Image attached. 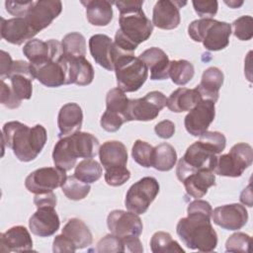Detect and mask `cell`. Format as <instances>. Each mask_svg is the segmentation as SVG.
Segmentation results:
<instances>
[{
  "label": "cell",
  "instance_id": "d6a6232c",
  "mask_svg": "<svg viewBox=\"0 0 253 253\" xmlns=\"http://www.w3.org/2000/svg\"><path fill=\"white\" fill-rule=\"evenodd\" d=\"M63 55L68 59L85 57L86 41L82 34L73 32L64 36L61 42Z\"/></svg>",
  "mask_w": 253,
  "mask_h": 253
},
{
  "label": "cell",
  "instance_id": "b9f144b4",
  "mask_svg": "<svg viewBox=\"0 0 253 253\" xmlns=\"http://www.w3.org/2000/svg\"><path fill=\"white\" fill-rule=\"evenodd\" d=\"M97 252L104 253V252H125L126 247L124 241L121 237L111 233L107 234L105 237L99 240L97 243Z\"/></svg>",
  "mask_w": 253,
  "mask_h": 253
},
{
  "label": "cell",
  "instance_id": "44dd1931",
  "mask_svg": "<svg viewBox=\"0 0 253 253\" xmlns=\"http://www.w3.org/2000/svg\"><path fill=\"white\" fill-rule=\"evenodd\" d=\"M1 37L8 42L20 45L26 41H31L37 35L25 18H1Z\"/></svg>",
  "mask_w": 253,
  "mask_h": 253
},
{
  "label": "cell",
  "instance_id": "f1b7e54d",
  "mask_svg": "<svg viewBox=\"0 0 253 253\" xmlns=\"http://www.w3.org/2000/svg\"><path fill=\"white\" fill-rule=\"evenodd\" d=\"M86 8V17L93 26L104 27L111 23L113 19V2L107 0H87L81 1Z\"/></svg>",
  "mask_w": 253,
  "mask_h": 253
},
{
  "label": "cell",
  "instance_id": "3957f363",
  "mask_svg": "<svg viewBox=\"0 0 253 253\" xmlns=\"http://www.w3.org/2000/svg\"><path fill=\"white\" fill-rule=\"evenodd\" d=\"M46 139V129L42 125L30 127L18 121H12L6 123L2 128V142L11 148L16 158L22 162L36 159Z\"/></svg>",
  "mask_w": 253,
  "mask_h": 253
},
{
  "label": "cell",
  "instance_id": "8992f818",
  "mask_svg": "<svg viewBox=\"0 0 253 253\" xmlns=\"http://www.w3.org/2000/svg\"><path fill=\"white\" fill-rule=\"evenodd\" d=\"M217 153L204 141L198 140L191 144L184 156L180 158L176 168V175L180 182H183L191 174L201 170H214Z\"/></svg>",
  "mask_w": 253,
  "mask_h": 253
},
{
  "label": "cell",
  "instance_id": "277c9868",
  "mask_svg": "<svg viewBox=\"0 0 253 253\" xmlns=\"http://www.w3.org/2000/svg\"><path fill=\"white\" fill-rule=\"evenodd\" d=\"M100 142L89 132L78 131L74 134L61 137L54 145L52 160L56 167L69 171L78 158H94L99 154Z\"/></svg>",
  "mask_w": 253,
  "mask_h": 253
},
{
  "label": "cell",
  "instance_id": "6da1fadb",
  "mask_svg": "<svg viewBox=\"0 0 253 253\" xmlns=\"http://www.w3.org/2000/svg\"><path fill=\"white\" fill-rule=\"evenodd\" d=\"M212 208L207 201L196 199L187 208V217H182L176 226V232L182 242L190 249L200 252H211L217 246V234L211 218Z\"/></svg>",
  "mask_w": 253,
  "mask_h": 253
},
{
  "label": "cell",
  "instance_id": "ac0fdd59",
  "mask_svg": "<svg viewBox=\"0 0 253 253\" xmlns=\"http://www.w3.org/2000/svg\"><path fill=\"white\" fill-rule=\"evenodd\" d=\"M186 4L182 1H157L153 7L152 25L162 30L176 29L181 22L180 8Z\"/></svg>",
  "mask_w": 253,
  "mask_h": 253
},
{
  "label": "cell",
  "instance_id": "681fc988",
  "mask_svg": "<svg viewBox=\"0 0 253 253\" xmlns=\"http://www.w3.org/2000/svg\"><path fill=\"white\" fill-rule=\"evenodd\" d=\"M52 251L54 253H62V252H75L76 248L73 243L62 233L56 235L53 239L52 243Z\"/></svg>",
  "mask_w": 253,
  "mask_h": 253
},
{
  "label": "cell",
  "instance_id": "11a10c76",
  "mask_svg": "<svg viewBox=\"0 0 253 253\" xmlns=\"http://www.w3.org/2000/svg\"><path fill=\"white\" fill-rule=\"evenodd\" d=\"M240 202L248 207H252V193L251 185L249 184L246 189H244L240 195Z\"/></svg>",
  "mask_w": 253,
  "mask_h": 253
},
{
  "label": "cell",
  "instance_id": "7c38bea8",
  "mask_svg": "<svg viewBox=\"0 0 253 253\" xmlns=\"http://www.w3.org/2000/svg\"><path fill=\"white\" fill-rule=\"evenodd\" d=\"M31 69L34 78L46 87H59L69 84L68 59L64 55L42 64H31Z\"/></svg>",
  "mask_w": 253,
  "mask_h": 253
},
{
  "label": "cell",
  "instance_id": "4dcf8cb0",
  "mask_svg": "<svg viewBox=\"0 0 253 253\" xmlns=\"http://www.w3.org/2000/svg\"><path fill=\"white\" fill-rule=\"evenodd\" d=\"M93 79H94L93 66L85 57L68 59L69 84L86 86L91 84Z\"/></svg>",
  "mask_w": 253,
  "mask_h": 253
},
{
  "label": "cell",
  "instance_id": "484cf974",
  "mask_svg": "<svg viewBox=\"0 0 253 253\" xmlns=\"http://www.w3.org/2000/svg\"><path fill=\"white\" fill-rule=\"evenodd\" d=\"M224 76L222 71L214 66L209 67L203 72L200 84L196 87L202 99L216 102L219 96V89L223 84Z\"/></svg>",
  "mask_w": 253,
  "mask_h": 253
},
{
  "label": "cell",
  "instance_id": "d590c367",
  "mask_svg": "<svg viewBox=\"0 0 253 253\" xmlns=\"http://www.w3.org/2000/svg\"><path fill=\"white\" fill-rule=\"evenodd\" d=\"M150 248L153 253H184L185 250L175 241L171 234L165 231L155 232L150 239Z\"/></svg>",
  "mask_w": 253,
  "mask_h": 253
},
{
  "label": "cell",
  "instance_id": "f907efd6",
  "mask_svg": "<svg viewBox=\"0 0 253 253\" xmlns=\"http://www.w3.org/2000/svg\"><path fill=\"white\" fill-rule=\"evenodd\" d=\"M154 131L157 136L163 139H167L173 136L175 132V125L169 120H163L154 126Z\"/></svg>",
  "mask_w": 253,
  "mask_h": 253
},
{
  "label": "cell",
  "instance_id": "f5cc1de1",
  "mask_svg": "<svg viewBox=\"0 0 253 253\" xmlns=\"http://www.w3.org/2000/svg\"><path fill=\"white\" fill-rule=\"evenodd\" d=\"M126 250L132 253H141L143 251L142 244L139 240V236H130L126 238H123Z\"/></svg>",
  "mask_w": 253,
  "mask_h": 253
},
{
  "label": "cell",
  "instance_id": "4316f807",
  "mask_svg": "<svg viewBox=\"0 0 253 253\" xmlns=\"http://www.w3.org/2000/svg\"><path fill=\"white\" fill-rule=\"evenodd\" d=\"M187 194L194 198H203L209 188L215 185V175L212 171L201 170L188 176L183 182Z\"/></svg>",
  "mask_w": 253,
  "mask_h": 253
},
{
  "label": "cell",
  "instance_id": "ba28073f",
  "mask_svg": "<svg viewBox=\"0 0 253 253\" xmlns=\"http://www.w3.org/2000/svg\"><path fill=\"white\" fill-rule=\"evenodd\" d=\"M253 149L250 144L239 142L234 144L228 153L217 156L213 173L224 177H240L251 166Z\"/></svg>",
  "mask_w": 253,
  "mask_h": 253
},
{
  "label": "cell",
  "instance_id": "f6af8a7d",
  "mask_svg": "<svg viewBox=\"0 0 253 253\" xmlns=\"http://www.w3.org/2000/svg\"><path fill=\"white\" fill-rule=\"evenodd\" d=\"M35 1H6L5 7L6 11L11 14L12 16H15V18H25L28 14L31 7L34 5Z\"/></svg>",
  "mask_w": 253,
  "mask_h": 253
},
{
  "label": "cell",
  "instance_id": "603a6c76",
  "mask_svg": "<svg viewBox=\"0 0 253 253\" xmlns=\"http://www.w3.org/2000/svg\"><path fill=\"white\" fill-rule=\"evenodd\" d=\"M33 249V240L28 229L16 225L0 235L1 252H26Z\"/></svg>",
  "mask_w": 253,
  "mask_h": 253
},
{
  "label": "cell",
  "instance_id": "52a82bcc",
  "mask_svg": "<svg viewBox=\"0 0 253 253\" xmlns=\"http://www.w3.org/2000/svg\"><path fill=\"white\" fill-rule=\"evenodd\" d=\"M118 87L126 92L137 91L148 77V69L144 62L133 54L122 55L115 62Z\"/></svg>",
  "mask_w": 253,
  "mask_h": 253
},
{
  "label": "cell",
  "instance_id": "ffe728a7",
  "mask_svg": "<svg viewBox=\"0 0 253 253\" xmlns=\"http://www.w3.org/2000/svg\"><path fill=\"white\" fill-rule=\"evenodd\" d=\"M90 53L95 60L103 68L115 70V48L112 39L103 34H97L89 39Z\"/></svg>",
  "mask_w": 253,
  "mask_h": 253
},
{
  "label": "cell",
  "instance_id": "2e32d148",
  "mask_svg": "<svg viewBox=\"0 0 253 253\" xmlns=\"http://www.w3.org/2000/svg\"><path fill=\"white\" fill-rule=\"evenodd\" d=\"M23 53L32 65H38L46 61L60 58L63 55L61 42L56 40L43 42L33 39L24 45Z\"/></svg>",
  "mask_w": 253,
  "mask_h": 253
},
{
  "label": "cell",
  "instance_id": "db71d44e",
  "mask_svg": "<svg viewBox=\"0 0 253 253\" xmlns=\"http://www.w3.org/2000/svg\"><path fill=\"white\" fill-rule=\"evenodd\" d=\"M13 62L14 61L12 60L10 54L4 50H1V68H0L1 79H4V77H7Z\"/></svg>",
  "mask_w": 253,
  "mask_h": 253
},
{
  "label": "cell",
  "instance_id": "f546056e",
  "mask_svg": "<svg viewBox=\"0 0 253 253\" xmlns=\"http://www.w3.org/2000/svg\"><path fill=\"white\" fill-rule=\"evenodd\" d=\"M66 236L77 249H83L90 246L93 242V236L89 227L79 218L68 219L61 232Z\"/></svg>",
  "mask_w": 253,
  "mask_h": 253
},
{
  "label": "cell",
  "instance_id": "4fadbf2b",
  "mask_svg": "<svg viewBox=\"0 0 253 253\" xmlns=\"http://www.w3.org/2000/svg\"><path fill=\"white\" fill-rule=\"evenodd\" d=\"M215 117L214 102L202 99L185 117L186 130L193 136H200L206 132Z\"/></svg>",
  "mask_w": 253,
  "mask_h": 253
},
{
  "label": "cell",
  "instance_id": "1f68e13d",
  "mask_svg": "<svg viewBox=\"0 0 253 253\" xmlns=\"http://www.w3.org/2000/svg\"><path fill=\"white\" fill-rule=\"evenodd\" d=\"M177 162V152L175 148L166 142L154 147L152 167L158 171H170Z\"/></svg>",
  "mask_w": 253,
  "mask_h": 253
},
{
  "label": "cell",
  "instance_id": "83f0119b",
  "mask_svg": "<svg viewBox=\"0 0 253 253\" xmlns=\"http://www.w3.org/2000/svg\"><path fill=\"white\" fill-rule=\"evenodd\" d=\"M202 97L199 91L188 88H178L167 98L166 107L174 113H182L191 111L200 101Z\"/></svg>",
  "mask_w": 253,
  "mask_h": 253
},
{
  "label": "cell",
  "instance_id": "f35d334b",
  "mask_svg": "<svg viewBox=\"0 0 253 253\" xmlns=\"http://www.w3.org/2000/svg\"><path fill=\"white\" fill-rule=\"evenodd\" d=\"M154 147L146 141L137 139L131 148V156L133 160L142 167H152Z\"/></svg>",
  "mask_w": 253,
  "mask_h": 253
},
{
  "label": "cell",
  "instance_id": "c3c4849f",
  "mask_svg": "<svg viewBox=\"0 0 253 253\" xmlns=\"http://www.w3.org/2000/svg\"><path fill=\"white\" fill-rule=\"evenodd\" d=\"M0 102L3 106L8 109H17L20 107L21 103L14 95L11 90L9 84H7L4 79H1V95H0Z\"/></svg>",
  "mask_w": 253,
  "mask_h": 253
},
{
  "label": "cell",
  "instance_id": "ee69618b",
  "mask_svg": "<svg viewBox=\"0 0 253 253\" xmlns=\"http://www.w3.org/2000/svg\"><path fill=\"white\" fill-rule=\"evenodd\" d=\"M200 140L210 145L217 154L221 153L226 145V138L224 134L219 131L207 130L200 135Z\"/></svg>",
  "mask_w": 253,
  "mask_h": 253
},
{
  "label": "cell",
  "instance_id": "e0dca14e",
  "mask_svg": "<svg viewBox=\"0 0 253 253\" xmlns=\"http://www.w3.org/2000/svg\"><path fill=\"white\" fill-rule=\"evenodd\" d=\"M213 222L226 230L241 229L248 220V212L240 204H229L215 208L211 213Z\"/></svg>",
  "mask_w": 253,
  "mask_h": 253
},
{
  "label": "cell",
  "instance_id": "cb8c5ba5",
  "mask_svg": "<svg viewBox=\"0 0 253 253\" xmlns=\"http://www.w3.org/2000/svg\"><path fill=\"white\" fill-rule=\"evenodd\" d=\"M83 123V112L76 103H67L63 105L57 116V126L59 137H65L80 131Z\"/></svg>",
  "mask_w": 253,
  "mask_h": 253
},
{
  "label": "cell",
  "instance_id": "ab89813d",
  "mask_svg": "<svg viewBox=\"0 0 253 253\" xmlns=\"http://www.w3.org/2000/svg\"><path fill=\"white\" fill-rule=\"evenodd\" d=\"M251 245L250 235L244 232H235L225 242L226 252H249Z\"/></svg>",
  "mask_w": 253,
  "mask_h": 253
},
{
  "label": "cell",
  "instance_id": "9f6ffc18",
  "mask_svg": "<svg viewBox=\"0 0 253 253\" xmlns=\"http://www.w3.org/2000/svg\"><path fill=\"white\" fill-rule=\"evenodd\" d=\"M224 3L226 5H228L230 8H239L242 4H243V1H235V0H232V1H224Z\"/></svg>",
  "mask_w": 253,
  "mask_h": 253
},
{
  "label": "cell",
  "instance_id": "8fae6325",
  "mask_svg": "<svg viewBox=\"0 0 253 253\" xmlns=\"http://www.w3.org/2000/svg\"><path fill=\"white\" fill-rule=\"evenodd\" d=\"M65 172L56 166L39 168L27 176L25 187L35 195L52 192L65 182L67 178Z\"/></svg>",
  "mask_w": 253,
  "mask_h": 253
},
{
  "label": "cell",
  "instance_id": "9c48e42d",
  "mask_svg": "<svg viewBox=\"0 0 253 253\" xmlns=\"http://www.w3.org/2000/svg\"><path fill=\"white\" fill-rule=\"evenodd\" d=\"M159 193V184L153 177H143L126 192V208L136 214L144 213Z\"/></svg>",
  "mask_w": 253,
  "mask_h": 253
},
{
  "label": "cell",
  "instance_id": "836d02e7",
  "mask_svg": "<svg viewBox=\"0 0 253 253\" xmlns=\"http://www.w3.org/2000/svg\"><path fill=\"white\" fill-rule=\"evenodd\" d=\"M168 74L174 84L183 86L193 79L195 68L194 65L188 60H172L169 64Z\"/></svg>",
  "mask_w": 253,
  "mask_h": 253
},
{
  "label": "cell",
  "instance_id": "9a60e30c",
  "mask_svg": "<svg viewBox=\"0 0 253 253\" xmlns=\"http://www.w3.org/2000/svg\"><path fill=\"white\" fill-rule=\"evenodd\" d=\"M62 10V3L57 0H39L29 10L25 19L34 30L39 33L48 27L52 21L59 16Z\"/></svg>",
  "mask_w": 253,
  "mask_h": 253
},
{
  "label": "cell",
  "instance_id": "7dc6e473",
  "mask_svg": "<svg viewBox=\"0 0 253 253\" xmlns=\"http://www.w3.org/2000/svg\"><path fill=\"white\" fill-rule=\"evenodd\" d=\"M129 178H130V172L127 168L105 172V181L109 186H112V187L122 186Z\"/></svg>",
  "mask_w": 253,
  "mask_h": 253
},
{
  "label": "cell",
  "instance_id": "30bf717a",
  "mask_svg": "<svg viewBox=\"0 0 253 253\" xmlns=\"http://www.w3.org/2000/svg\"><path fill=\"white\" fill-rule=\"evenodd\" d=\"M166 96L160 91H151L142 98L131 99L126 113V122L152 121L166 106Z\"/></svg>",
  "mask_w": 253,
  "mask_h": 253
},
{
  "label": "cell",
  "instance_id": "60d3db41",
  "mask_svg": "<svg viewBox=\"0 0 253 253\" xmlns=\"http://www.w3.org/2000/svg\"><path fill=\"white\" fill-rule=\"evenodd\" d=\"M233 35L240 41H249L253 37V19L251 16H241L232 23Z\"/></svg>",
  "mask_w": 253,
  "mask_h": 253
},
{
  "label": "cell",
  "instance_id": "8d00e7d4",
  "mask_svg": "<svg viewBox=\"0 0 253 253\" xmlns=\"http://www.w3.org/2000/svg\"><path fill=\"white\" fill-rule=\"evenodd\" d=\"M61 190L67 199L72 201H80L87 197V195L90 193L91 187L90 184H86L72 175L66 178L65 182L61 186Z\"/></svg>",
  "mask_w": 253,
  "mask_h": 253
},
{
  "label": "cell",
  "instance_id": "74e56055",
  "mask_svg": "<svg viewBox=\"0 0 253 253\" xmlns=\"http://www.w3.org/2000/svg\"><path fill=\"white\" fill-rule=\"evenodd\" d=\"M129 99L119 87L111 89L106 96V110L121 114L126 117Z\"/></svg>",
  "mask_w": 253,
  "mask_h": 253
},
{
  "label": "cell",
  "instance_id": "d4e9b609",
  "mask_svg": "<svg viewBox=\"0 0 253 253\" xmlns=\"http://www.w3.org/2000/svg\"><path fill=\"white\" fill-rule=\"evenodd\" d=\"M150 71L151 80H165L169 78L168 70L170 60L164 50L159 47H150L138 56Z\"/></svg>",
  "mask_w": 253,
  "mask_h": 253
},
{
  "label": "cell",
  "instance_id": "5bb4252c",
  "mask_svg": "<svg viewBox=\"0 0 253 253\" xmlns=\"http://www.w3.org/2000/svg\"><path fill=\"white\" fill-rule=\"evenodd\" d=\"M107 225L111 233L123 238L139 236L143 224L138 214L123 210L112 211L107 217Z\"/></svg>",
  "mask_w": 253,
  "mask_h": 253
},
{
  "label": "cell",
  "instance_id": "5b68a950",
  "mask_svg": "<svg viewBox=\"0 0 253 253\" xmlns=\"http://www.w3.org/2000/svg\"><path fill=\"white\" fill-rule=\"evenodd\" d=\"M231 25L213 19L201 18L193 21L188 27L190 38L197 42H203L208 50L217 51L229 44Z\"/></svg>",
  "mask_w": 253,
  "mask_h": 253
},
{
  "label": "cell",
  "instance_id": "7bdbcfd3",
  "mask_svg": "<svg viewBox=\"0 0 253 253\" xmlns=\"http://www.w3.org/2000/svg\"><path fill=\"white\" fill-rule=\"evenodd\" d=\"M125 123H126V119L125 116L107 110L104 112L100 120V125L102 128L109 132H115L119 130Z\"/></svg>",
  "mask_w": 253,
  "mask_h": 253
},
{
  "label": "cell",
  "instance_id": "e575fe53",
  "mask_svg": "<svg viewBox=\"0 0 253 253\" xmlns=\"http://www.w3.org/2000/svg\"><path fill=\"white\" fill-rule=\"evenodd\" d=\"M74 176L86 184H92L101 178L102 166L92 158L84 159L76 165Z\"/></svg>",
  "mask_w": 253,
  "mask_h": 253
},
{
  "label": "cell",
  "instance_id": "bcb514c9",
  "mask_svg": "<svg viewBox=\"0 0 253 253\" xmlns=\"http://www.w3.org/2000/svg\"><path fill=\"white\" fill-rule=\"evenodd\" d=\"M193 7L196 13L205 19H212L218 9V3L215 0L211 1H193Z\"/></svg>",
  "mask_w": 253,
  "mask_h": 253
},
{
  "label": "cell",
  "instance_id": "d6986e66",
  "mask_svg": "<svg viewBox=\"0 0 253 253\" xmlns=\"http://www.w3.org/2000/svg\"><path fill=\"white\" fill-rule=\"evenodd\" d=\"M59 225L60 220L53 207L38 208L29 219L30 230L40 237L51 236L59 229Z\"/></svg>",
  "mask_w": 253,
  "mask_h": 253
},
{
  "label": "cell",
  "instance_id": "816d5d0a",
  "mask_svg": "<svg viewBox=\"0 0 253 253\" xmlns=\"http://www.w3.org/2000/svg\"><path fill=\"white\" fill-rule=\"evenodd\" d=\"M57 203L56 196L53 192L43 193V194H37L34 198V204L36 205L37 209L42 207H53L55 208Z\"/></svg>",
  "mask_w": 253,
  "mask_h": 253
},
{
  "label": "cell",
  "instance_id": "7a4b0ae2",
  "mask_svg": "<svg viewBox=\"0 0 253 253\" xmlns=\"http://www.w3.org/2000/svg\"><path fill=\"white\" fill-rule=\"evenodd\" d=\"M120 11V29L115 35L114 43L120 51L133 54L139 43L147 41L152 32V22L145 16L143 1L126 0L113 2Z\"/></svg>",
  "mask_w": 253,
  "mask_h": 253
},
{
  "label": "cell",
  "instance_id": "7402d4cb",
  "mask_svg": "<svg viewBox=\"0 0 253 253\" xmlns=\"http://www.w3.org/2000/svg\"><path fill=\"white\" fill-rule=\"evenodd\" d=\"M99 157L106 171L126 168L127 150L126 145L118 140H108L99 149Z\"/></svg>",
  "mask_w": 253,
  "mask_h": 253
}]
</instances>
